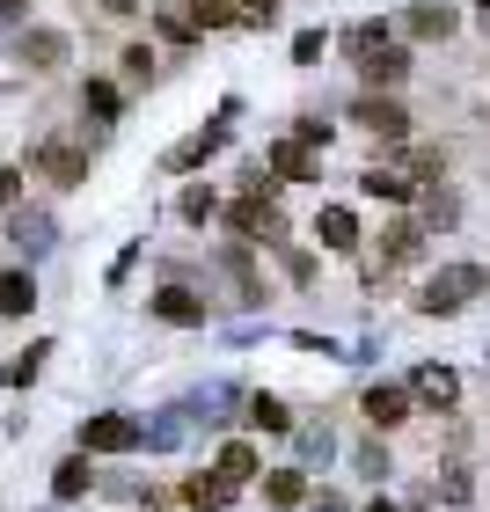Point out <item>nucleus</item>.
<instances>
[{
  "label": "nucleus",
  "mask_w": 490,
  "mask_h": 512,
  "mask_svg": "<svg viewBox=\"0 0 490 512\" xmlns=\"http://www.w3.org/2000/svg\"><path fill=\"white\" fill-rule=\"evenodd\" d=\"M483 286H490V271H483V264H454V271H439L432 286L417 293V308H425V315H454V308H469Z\"/></svg>",
  "instance_id": "1"
},
{
  "label": "nucleus",
  "mask_w": 490,
  "mask_h": 512,
  "mask_svg": "<svg viewBox=\"0 0 490 512\" xmlns=\"http://www.w3.org/2000/svg\"><path fill=\"white\" fill-rule=\"evenodd\" d=\"M132 447H147V432H139L132 417H118V410H103V417L81 425V454H132Z\"/></svg>",
  "instance_id": "2"
},
{
  "label": "nucleus",
  "mask_w": 490,
  "mask_h": 512,
  "mask_svg": "<svg viewBox=\"0 0 490 512\" xmlns=\"http://www.w3.org/2000/svg\"><path fill=\"white\" fill-rule=\"evenodd\" d=\"M30 169L52 176V183H81L88 176V154L74 147V139H44V147H30Z\"/></svg>",
  "instance_id": "3"
},
{
  "label": "nucleus",
  "mask_w": 490,
  "mask_h": 512,
  "mask_svg": "<svg viewBox=\"0 0 490 512\" xmlns=\"http://www.w3.org/2000/svg\"><path fill=\"white\" fill-rule=\"evenodd\" d=\"M352 118H359L366 132H381V139H410V110L395 103V96H359Z\"/></svg>",
  "instance_id": "4"
},
{
  "label": "nucleus",
  "mask_w": 490,
  "mask_h": 512,
  "mask_svg": "<svg viewBox=\"0 0 490 512\" xmlns=\"http://www.w3.org/2000/svg\"><path fill=\"white\" fill-rule=\"evenodd\" d=\"M417 256H425V227H417V220L381 227V271H388V264H417Z\"/></svg>",
  "instance_id": "5"
},
{
  "label": "nucleus",
  "mask_w": 490,
  "mask_h": 512,
  "mask_svg": "<svg viewBox=\"0 0 490 512\" xmlns=\"http://www.w3.org/2000/svg\"><path fill=\"white\" fill-rule=\"evenodd\" d=\"M366 425L373 432H388V425H403V417H410V388H366Z\"/></svg>",
  "instance_id": "6"
},
{
  "label": "nucleus",
  "mask_w": 490,
  "mask_h": 512,
  "mask_svg": "<svg viewBox=\"0 0 490 512\" xmlns=\"http://www.w3.org/2000/svg\"><path fill=\"white\" fill-rule=\"evenodd\" d=\"M410 395H417V403H432V410H447V403H461V381L447 374V366H417Z\"/></svg>",
  "instance_id": "7"
},
{
  "label": "nucleus",
  "mask_w": 490,
  "mask_h": 512,
  "mask_svg": "<svg viewBox=\"0 0 490 512\" xmlns=\"http://www.w3.org/2000/svg\"><path fill=\"white\" fill-rule=\"evenodd\" d=\"M315 242L322 249H359V220L344 213V205H322L315 213Z\"/></svg>",
  "instance_id": "8"
},
{
  "label": "nucleus",
  "mask_w": 490,
  "mask_h": 512,
  "mask_svg": "<svg viewBox=\"0 0 490 512\" xmlns=\"http://www.w3.org/2000/svg\"><path fill=\"white\" fill-rule=\"evenodd\" d=\"M147 308H154L161 322H183V330H191V322H205V300H198V293H183V286H161Z\"/></svg>",
  "instance_id": "9"
},
{
  "label": "nucleus",
  "mask_w": 490,
  "mask_h": 512,
  "mask_svg": "<svg viewBox=\"0 0 490 512\" xmlns=\"http://www.w3.org/2000/svg\"><path fill=\"white\" fill-rule=\"evenodd\" d=\"M59 59H66V37L59 30H30V37H22V66H30V74H52Z\"/></svg>",
  "instance_id": "10"
},
{
  "label": "nucleus",
  "mask_w": 490,
  "mask_h": 512,
  "mask_svg": "<svg viewBox=\"0 0 490 512\" xmlns=\"http://www.w3.org/2000/svg\"><path fill=\"white\" fill-rule=\"evenodd\" d=\"M227 118H235V110H227ZM227 118H220V125H205L198 139H183V147L169 154V169H191V161H205V154H220V147H227Z\"/></svg>",
  "instance_id": "11"
},
{
  "label": "nucleus",
  "mask_w": 490,
  "mask_h": 512,
  "mask_svg": "<svg viewBox=\"0 0 490 512\" xmlns=\"http://www.w3.org/2000/svg\"><path fill=\"white\" fill-rule=\"evenodd\" d=\"M37 308V278L30 271H0V315H30Z\"/></svg>",
  "instance_id": "12"
},
{
  "label": "nucleus",
  "mask_w": 490,
  "mask_h": 512,
  "mask_svg": "<svg viewBox=\"0 0 490 512\" xmlns=\"http://www.w3.org/2000/svg\"><path fill=\"white\" fill-rule=\"evenodd\" d=\"M235 491H242V483H227L220 469H213V476H191V505H198V512H227V505H235Z\"/></svg>",
  "instance_id": "13"
},
{
  "label": "nucleus",
  "mask_w": 490,
  "mask_h": 512,
  "mask_svg": "<svg viewBox=\"0 0 490 512\" xmlns=\"http://www.w3.org/2000/svg\"><path fill=\"white\" fill-rule=\"evenodd\" d=\"M264 161L278 169V183H300V176H315V161H308V147H300V139H278V147H271Z\"/></svg>",
  "instance_id": "14"
},
{
  "label": "nucleus",
  "mask_w": 490,
  "mask_h": 512,
  "mask_svg": "<svg viewBox=\"0 0 490 512\" xmlns=\"http://www.w3.org/2000/svg\"><path fill=\"white\" fill-rule=\"evenodd\" d=\"M344 52H352V66L381 59L388 52V30H381V22H352V30H344Z\"/></svg>",
  "instance_id": "15"
},
{
  "label": "nucleus",
  "mask_w": 490,
  "mask_h": 512,
  "mask_svg": "<svg viewBox=\"0 0 490 512\" xmlns=\"http://www.w3.org/2000/svg\"><path fill=\"white\" fill-rule=\"evenodd\" d=\"M359 74H366L373 88H395V81H403V74H410V52H403V44H388V52H381V59H366V66H359Z\"/></svg>",
  "instance_id": "16"
},
{
  "label": "nucleus",
  "mask_w": 490,
  "mask_h": 512,
  "mask_svg": "<svg viewBox=\"0 0 490 512\" xmlns=\"http://www.w3.org/2000/svg\"><path fill=\"white\" fill-rule=\"evenodd\" d=\"M81 110H96V118L110 125V118L125 110V88H118V81H81Z\"/></svg>",
  "instance_id": "17"
},
{
  "label": "nucleus",
  "mask_w": 490,
  "mask_h": 512,
  "mask_svg": "<svg viewBox=\"0 0 490 512\" xmlns=\"http://www.w3.org/2000/svg\"><path fill=\"white\" fill-rule=\"evenodd\" d=\"M366 198H417V176H395V169H366L359 176Z\"/></svg>",
  "instance_id": "18"
},
{
  "label": "nucleus",
  "mask_w": 490,
  "mask_h": 512,
  "mask_svg": "<svg viewBox=\"0 0 490 512\" xmlns=\"http://www.w3.org/2000/svg\"><path fill=\"white\" fill-rule=\"evenodd\" d=\"M249 425L256 432H293V410L278 403V395H249Z\"/></svg>",
  "instance_id": "19"
},
{
  "label": "nucleus",
  "mask_w": 490,
  "mask_h": 512,
  "mask_svg": "<svg viewBox=\"0 0 490 512\" xmlns=\"http://www.w3.org/2000/svg\"><path fill=\"white\" fill-rule=\"evenodd\" d=\"M264 498L271 505H300V498H308V476H300V469H271L264 476Z\"/></svg>",
  "instance_id": "20"
},
{
  "label": "nucleus",
  "mask_w": 490,
  "mask_h": 512,
  "mask_svg": "<svg viewBox=\"0 0 490 512\" xmlns=\"http://www.w3.org/2000/svg\"><path fill=\"white\" fill-rule=\"evenodd\" d=\"M176 213H183V220H191V227H205V220H213V213H220V198H213V191H205V183H191V191H183V198H176Z\"/></svg>",
  "instance_id": "21"
},
{
  "label": "nucleus",
  "mask_w": 490,
  "mask_h": 512,
  "mask_svg": "<svg viewBox=\"0 0 490 512\" xmlns=\"http://www.w3.org/2000/svg\"><path fill=\"white\" fill-rule=\"evenodd\" d=\"M88 483H96V469H88V461L74 454V461H59V476H52V491H59V498H81V491H88Z\"/></svg>",
  "instance_id": "22"
},
{
  "label": "nucleus",
  "mask_w": 490,
  "mask_h": 512,
  "mask_svg": "<svg viewBox=\"0 0 490 512\" xmlns=\"http://www.w3.org/2000/svg\"><path fill=\"white\" fill-rule=\"evenodd\" d=\"M410 30L417 37H454V8H432L425 0V8H410Z\"/></svg>",
  "instance_id": "23"
},
{
  "label": "nucleus",
  "mask_w": 490,
  "mask_h": 512,
  "mask_svg": "<svg viewBox=\"0 0 490 512\" xmlns=\"http://www.w3.org/2000/svg\"><path fill=\"white\" fill-rule=\"evenodd\" d=\"M220 476L227 483H249L256 476V447H242V439H235V447H220Z\"/></svg>",
  "instance_id": "24"
},
{
  "label": "nucleus",
  "mask_w": 490,
  "mask_h": 512,
  "mask_svg": "<svg viewBox=\"0 0 490 512\" xmlns=\"http://www.w3.org/2000/svg\"><path fill=\"white\" fill-rule=\"evenodd\" d=\"M191 22L198 30H227V22H242V15L227 8V0H191Z\"/></svg>",
  "instance_id": "25"
},
{
  "label": "nucleus",
  "mask_w": 490,
  "mask_h": 512,
  "mask_svg": "<svg viewBox=\"0 0 490 512\" xmlns=\"http://www.w3.org/2000/svg\"><path fill=\"white\" fill-rule=\"evenodd\" d=\"M235 15L249 22V30H271V22H278V0H242Z\"/></svg>",
  "instance_id": "26"
},
{
  "label": "nucleus",
  "mask_w": 490,
  "mask_h": 512,
  "mask_svg": "<svg viewBox=\"0 0 490 512\" xmlns=\"http://www.w3.org/2000/svg\"><path fill=\"white\" fill-rule=\"evenodd\" d=\"M125 81H132V88L154 81V52H147V44H132V52H125Z\"/></svg>",
  "instance_id": "27"
},
{
  "label": "nucleus",
  "mask_w": 490,
  "mask_h": 512,
  "mask_svg": "<svg viewBox=\"0 0 490 512\" xmlns=\"http://www.w3.org/2000/svg\"><path fill=\"white\" fill-rule=\"evenodd\" d=\"M293 139H300V147H330V118H300Z\"/></svg>",
  "instance_id": "28"
},
{
  "label": "nucleus",
  "mask_w": 490,
  "mask_h": 512,
  "mask_svg": "<svg viewBox=\"0 0 490 512\" xmlns=\"http://www.w3.org/2000/svg\"><path fill=\"white\" fill-rule=\"evenodd\" d=\"M191 30H198V22H191V15H176V8H161V37H176V44H191Z\"/></svg>",
  "instance_id": "29"
},
{
  "label": "nucleus",
  "mask_w": 490,
  "mask_h": 512,
  "mask_svg": "<svg viewBox=\"0 0 490 512\" xmlns=\"http://www.w3.org/2000/svg\"><path fill=\"white\" fill-rule=\"evenodd\" d=\"M293 59L315 66V59H322V30H300V37H293Z\"/></svg>",
  "instance_id": "30"
},
{
  "label": "nucleus",
  "mask_w": 490,
  "mask_h": 512,
  "mask_svg": "<svg viewBox=\"0 0 490 512\" xmlns=\"http://www.w3.org/2000/svg\"><path fill=\"white\" fill-rule=\"evenodd\" d=\"M300 447H308V454H322V461H330V447H337V439H330V425H308V432H300Z\"/></svg>",
  "instance_id": "31"
},
{
  "label": "nucleus",
  "mask_w": 490,
  "mask_h": 512,
  "mask_svg": "<svg viewBox=\"0 0 490 512\" xmlns=\"http://www.w3.org/2000/svg\"><path fill=\"white\" fill-rule=\"evenodd\" d=\"M359 476H388V454L381 447H359Z\"/></svg>",
  "instance_id": "32"
},
{
  "label": "nucleus",
  "mask_w": 490,
  "mask_h": 512,
  "mask_svg": "<svg viewBox=\"0 0 490 512\" xmlns=\"http://www.w3.org/2000/svg\"><path fill=\"white\" fill-rule=\"evenodd\" d=\"M15 198H22V176L8 169V161H0V205H15Z\"/></svg>",
  "instance_id": "33"
},
{
  "label": "nucleus",
  "mask_w": 490,
  "mask_h": 512,
  "mask_svg": "<svg viewBox=\"0 0 490 512\" xmlns=\"http://www.w3.org/2000/svg\"><path fill=\"white\" fill-rule=\"evenodd\" d=\"M139 8V0H103V15H132Z\"/></svg>",
  "instance_id": "34"
},
{
  "label": "nucleus",
  "mask_w": 490,
  "mask_h": 512,
  "mask_svg": "<svg viewBox=\"0 0 490 512\" xmlns=\"http://www.w3.org/2000/svg\"><path fill=\"white\" fill-rule=\"evenodd\" d=\"M22 8H30V0H0V15H8V22H15V15H22Z\"/></svg>",
  "instance_id": "35"
},
{
  "label": "nucleus",
  "mask_w": 490,
  "mask_h": 512,
  "mask_svg": "<svg viewBox=\"0 0 490 512\" xmlns=\"http://www.w3.org/2000/svg\"><path fill=\"white\" fill-rule=\"evenodd\" d=\"M366 512H395V505H366Z\"/></svg>",
  "instance_id": "36"
},
{
  "label": "nucleus",
  "mask_w": 490,
  "mask_h": 512,
  "mask_svg": "<svg viewBox=\"0 0 490 512\" xmlns=\"http://www.w3.org/2000/svg\"><path fill=\"white\" fill-rule=\"evenodd\" d=\"M476 8H490V0H476Z\"/></svg>",
  "instance_id": "37"
}]
</instances>
